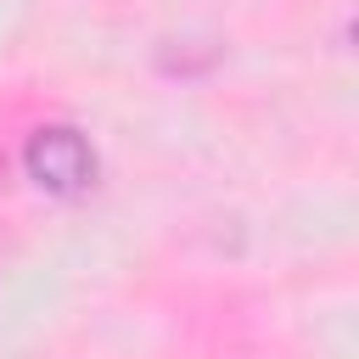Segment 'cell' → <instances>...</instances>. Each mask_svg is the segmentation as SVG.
I'll use <instances>...</instances> for the list:
<instances>
[{
	"mask_svg": "<svg viewBox=\"0 0 359 359\" xmlns=\"http://www.w3.org/2000/svg\"><path fill=\"white\" fill-rule=\"evenodd\" d=\"M28 174H34L45 191L73 196V191H84L90 174H95V151H90L84 135H73V129H39V135L28 140Z\"/></svg>",
	"mask_w": 359,
	"mask_h": 359,
	"instance_id": "1",
	"label": "cell"
}]
</instances>
